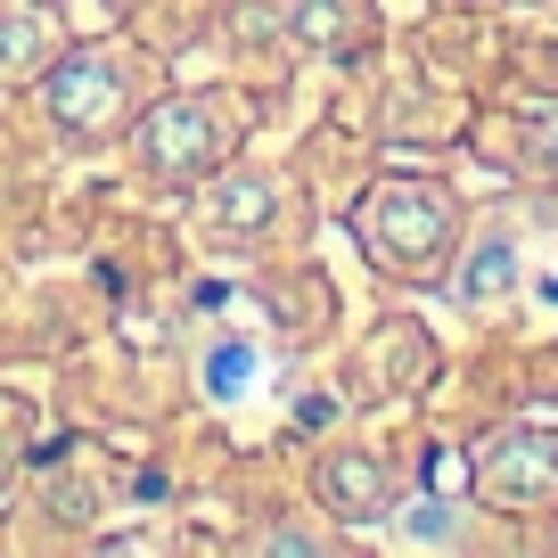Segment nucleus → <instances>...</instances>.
Segmentation results:
<instances>
[{
    "instance_id": "nucleus-1",
    "label": "nucleus",
    "mask_w": 558,
    "mask_h": 558,
    "mask_svg": "<svg viewBox=\"0 0 558 558\" xmlns=\"http://www.w3.org/2000/svg\"><path fill=\"white\" fill-rule=\"evenodd\" d=\"M239 132L246 123H239L230 90H173V99H157L140 116L132 157H140V173H157V181H206L239 148Z\"/></svg>"
},
{
    "instance_id": "nucleus-2",
    "label": "nucleus",
    "mask_w": 558,
    "mask_h": 558,
    "mask_svg": "<svg viewBox=\"0 0 558 558\" xmlns=\"http://www.w3.org/2000/svg\"><path fill=\"white\" fill-rule=\"evenodd\" d=\"M353 230L386 271H436L452 255V197L436 181H378L353 206Z\"/></svg>"
},
{
    "instance_id": "nucleus-3",
    "label": "nucleus",
    "mask_w": 558,
    "mask_h": 558,
    "mask_svg": "<svg viewBox=\"0 0 558 558\" xmlns=\"http://www.w3.org/2000/svg\"><path fill=\"white\" fill-rule=\"evenodd\" d=\"M140 83L132 66H123L116 50H58L50 66H41V116H50L58 140H107L123 132V116H132Z\"/></svg>"
},
{
    "instance_id": "nucleus-4",
    "label": "nucleus",
    "mask_w": 558,
    "mask_h": 558,
    "mask_svg": "<svg viewBox=\"0 0 558 558\" xmlns=\"http://www.w3.org/2000/svg\"><path fill=\"white\" fill-rule=\"evenodd\" d=\"M469 485L501 509H550L558 501V436H509L469 469Z\"/></svg>"
},
{
    "instance_id": "nucleus-5",
    "label": "nucleus",
    "mask_w": 558,
    "mask_h": 558,
    "mask_svg": "<svg viewBox=\"0 0 558 558\" xmlns=\"http://www.w3.org/2000/svg\"><path fill=\"white\" fill-rule=\"evenodd\" d=\"M279 206H288V190H279V173H255V165H214L206 173V197H197V214H206L214 230H263L279 222Z\"/></svg>"
},
{
    "instance_id": "nucleus-6",
    "label": "nucleus",
    "mask_w": 558,
    "mask_h": 558,
    "mask_svg": "<svg viewBox=\"0 0 558 558\" xmlns=\"http://www.w3.org/2000/svg\"><path fill=\"white\" fill-rule=\"evenodd\" d=\"M313 485H320V501H329L337 518H386V501H395V476L369 452H320Z\"/></svg>"
},
{
    "instance_id": "nucleus-7",
    "label": "nucleus",
    "mask_w": 558,
    "mask_h": 558,
    "mask_svg": "<svg viewBox=\"0 0 558 558\" xmlns=\"http://www.w3.org/2000/svg\"><path fill=\"white\" fill-rule=\"evenodd\" d=\"M288 34L320 58H353L369 41V0H296L288 9Z\"/></svg>"
},
{
    "instance_id": "nucleus-8",
    "label": "nucleus",
    "mask_w": 558,
    "mask_h": 558,
    "mask_svg": "<svg viewBox=\"0 0 558 558\" xmlns=\"http://www.w3.org/2000/svg\"><path fill=\"white\" fill-rule=\"evenodd\" d=\"M50 58H58L50 9H34V0H0V83H17V74L50 66Z\"/></svg>"
},
{
    "instance_id": "nucleus-9",
    "label": "nucleus",
    "mask_w": 558,
    "mask_h": 558,
    "mask_svg": "<svg viewBox=\"0 0 558 558\" xmlns=\"http://www.w3.org/2000/svg\"><path fill=\"white\" fill-rule=\"evenodd\" d=\"M509 279H518V246L493 230V239H476V246H469V263H460V296H469V304H493Z\"/></svg>"
},
{
    "instance_id": "nucleus-10",
    "label": "nucleus",
    "mask_w": 558,
    "mask_h": 558,
    "mask_svg": "<svg viewBox=\"0 0 558 558\" xmlns=\"http://www.w3.org/2000/svg\"><path fill=\"white\" fill-rule=\"evenodd\" d=\"M255 369H263V353L246 345V337H222V345H206V362H197V378H206V395H246L255 386Z\"/></svg>"
},
{
    "instance_id": "nucleus-11",
    "label": "nucleus",
    "mask_w": 558,
    "mask_h": 558,
    "mask_svg": "<svg viewBox=\"0 0 558 558\" xmlns=\"http://www.w3.org/2000/svg\"><path fill=\"white\" fill-rule=\"evenodd\" d=\"M525 165L558 181V107H534V116H525Z\"/></svg>"
},
{
    "instance_id": "nucleus-12",
    "label": "nucleus",
    "mask_w": 558,
    "mask_h": 558,
    "mask_svg": "<svg viewBox=\"0 0 558 558\" xmlns=\"http://www.w3.org/2000/svg\"><path fill=\"white\" fill-rule=\"evenodd\" d=\"M402 542H460V509H444V501H418L411 518H402Z\"/></svg>"
},
{
    "instance_id": "nucleus-13",
    "label": "nucleus",
    "mask_w": 558,
    "mask_h": 558,
    "mask_svg": "<svg viewBox=\"0 0 558 558\" xmlns=\"http://www.w3.org/2000/svg\"><path fill=\"white\" fill-rule=\"evenodd\" d=\"M255 550H329V542H313V534H255Z\"/></svg>"
}]
</instances>
